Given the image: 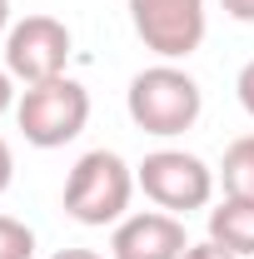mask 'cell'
<instances>
[{"instance_id":"obj_1","label":"cell","mask_w":254,"mask_h":259,"mask_svg":"<svg viewBox=\"0 0 254 259\" xmlns=\"http://www.w3.org/2000/svg\"><path fill=\"white\" fill-rule=\"evenodd\" d=\"M125 110L130 120L145 130V135H159V140H175L194 130L199 110H204V90L190 70H180L175 60H159L150 70H140L125 90Z\"/></svg>"},{"instance_id":"obj_2","label":"cell","mask_w":254,"mask_h":259,"mask_svg":"<svg viewBox=\"0 0 254 259\" xmlns=\"http://www.w3.org/2000/svg\"><path fill=\"white\" fill-rule=\"evenodd\" d=\"M130 199H135V169H130L115 150H90L80 155L70 180H65V214L75 225H120L130 214Z\"/></svg>"},{"instance_id":"obj_3","label":"cell","mask_w":254,"mask_h":259,"mask_svg":"<svg viewBox=\"0 0 254 259\" xmlns=\"http://www.w3.org/2000/svg\"><path fill=\"white\" fill-rule=\"evenodd\" d=\"M15 120L35 150H60L90 125V90L70 75L45 80V85H25L15 100Z\"/></svg>"},{"instance_id":"obj_4","label":"cell","mask_w":254,"mask_h":259,"mask_svg":"<svg viewBox=\"0 0 254 259\" xmlns=\"http://www.w3.org/2000/svg\"><path fill=\"white\" fill-rule=\"evenodd\" d=\"M215 180L220 175L190 150H155L135 164V185L145 190V199L159 204L164 214H180V220L215 199Z\"/></svg>"},{"instance_id":"obj_5","label":"cell","mask_w":254,"mask_h":259,"mask_svg":"<svg viewBox=\"0 0 254 259\" xmlns=\"http://www.w3.org/2000/svg\"><path fill=\"white\" fill-rule=\"evenodd\" d=\"M125 10L145 50H155L159 60H190L209 30L204 0H125Z\"/></svg>"},{"instance_id":"obj_6","label":"cell","mask_w":254,"mask_h":259,"mask_svg":"<svg viewBox=\"0 0 254 259\" xmlns=\"http://www.w3.org/2000/svg\"><path fill=\"white\" fill-rule=\"evenodd\" d=\"M65 65H70V30L55 15H25L15 20L5 35V70L20 80V85H45V80H60Z\"/></svg>"},{"instance_id":"obj_7","label":"cell","mask_w":254,"mask_h":259,"mask_svg":"<svg viewBox=\"0 0 254 259\" xmlns=\"http://www.w3.org/2000/svg\"><path fill=\"white\" fill-rule=\"evenodd\" d=\"M110 249H115V259H185L190 234H185V220L180 214L140 209V214H125L115 225Z\"/></svg>"},{"instance_id":"obj_8","label":"cell","mask_w":254,"mask_h":259,"mask_svg":"<svg viewBox=\"0 0 254 259\" xmlns=\"http://www.w3.org/2000/svg\"><path fill=\"white\" fill-rule=\"evenodd\" d=\"M209 239L224 244L229 254L249 259L254 254V199H234V194H224L220 204L209 209Z\"/></svg>"},{"instance_id":"obj_9","label":"cell","mask_w":254,"mask_h":259,"mask_svg":"<svg viewBox=\"0 0 254 259\" xmlns=\"http://www.w3.org/2000/svg\"><path fill=\"white\" fill-rule=\"evenodd\" d=\"M220 185L224 194H234V199H254V135H239L229 150H224L220 160Z\"/></svg>"},{"instance_id":"obj_10","label":"cell","mask_w":254,"mask_h":259,"mask_svg":"<svg viewBox=\"0 0 254 259\" xmlns=\"http://www.w3.org/2000/svg\"><path fill=\"white\" fill-rule=\"evenodd\" d=\"M0 259H35V229L15 214H0Z\"/></svg>"},{"instance_id":"obj_11","label":"cell","mask_w":254,"mask_h":259,"mask_svg":"<svg viewBox=\"0 0 254 259\" xmlns=\"http://www.w3.org/2000/svg\"><path fill=\"white\" fill-rule=\"evenodd\" d=\"M234 95H239V105H244V115L254 120V60H244L239 80H234Z\"/></svg>"},{"instance_id":"obj_12","label":"cell","mask_w":254,"mask_h":259,"mask_svg":"<svg viewBox=\"0 0 254 259\" xmlns=\"http://www.w3.org/2000/svg\"><path fill=\"white\" fill-rule=\"evenodd\" d=\"M185 259H239V254H229L224 244H215V239H199V244H190L185 249Z\"/></svg>"},{"instance_id":"obj_13","label":"cell","mask_w":254,"mask_h":259,"mask_svg":"<svg viewBox=\"0 0 254 259\" xmlns=\"http://www.w3.org/2000/svg\"><path fill=\"white\" fill-rule=\"evenodd\" d=\"M224 15L229 20H239V25H254V0H220Z\"/></svg>"},{"instance_id":"obj_14","label":"cell","mask_w":254,"mask_h":259,"mask_svg":"<svg viewBox=\"0 0 254 259\" xmlns=\"http://www.w3.org/2000/svg\"><path fill=\"white\" fill-rule=\"evenodd\" d=\"M5 110H15V75L0 65V115H5Z\"/></svg>"},{"instance_id":"obj_15","label":"cell","mask_w":254,"mask_h":259,"mask_svg":"<svg viewBox=\"0 0 254 259\" xmlns=\"http://www.w3.org/2000/svg\"><path fill=\"white\" fill-rule=\"evenodd\" d=\"M10 180H15V155H10V145L0 140V194L10 190Z\"/></svg>"},{"instance_id":"obj_16","label":"cell","mask_w":254,"mask_h":259,"mask_svg":"<svg viewBox=\"0 0 254 259\" xmlns=\"http://www.w3.org/2000/svg\"><path fill=\"white\" fill-rule=\"evenodd\" d=\"M50 259H105V254H95V249H55Z\"/></svg>"},{"instance_id":"obj_17","label":"cell","mask_w":254,"mask_h":259,"mask_svg":"<svg viewBox=\"0 0 254 259\" xmlns=\"http://www.w3.org/2000/svg\"><path fill=\"white\" fill-rule=\"evenodd\" d=\"M5 35H10V0H0V45H5Z\"/></svg>"}]
</instances>
